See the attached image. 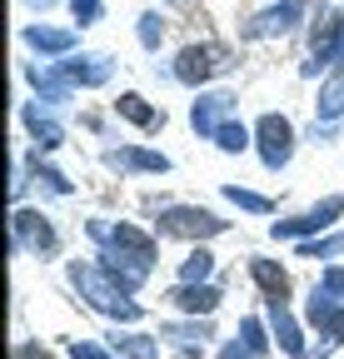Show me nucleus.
<instances>
[{"label": "nucleus", "instance_id": "f257e3e1", "mask_svg": "<svg viewBox=\"0 0 344 359\" xmlns=\"http://www.w3.org/2000/svg\"><path fill=\"white\" fill-rule=\"evenodd\" d=\"M90 235L95 240H110V280L120 290H135L145 275H150V264H155V240L145 230H135V224H120V230H105V224H90Z\"/></svg>", "mask_w": 344, "mask_h": 359}, {"label": "nucleus", "instance_id": "f03ea898", "mask_svg": "<svg viewBox=\"0 0 344 359\" xmlns=\"http://www.w3.org/2000/svg\"><path fill=\"white\" fill-rule=\"evenodd\" d=\"M70 280H75V290L90 299V309H100V314H110V320H140V304L135 299H125V290L110 280V269H100V264H70Z\"/></svg>", "mask_w": 344, "mask_h": 359}, {"label": "nucleus", "instance_id": "7ed1b4c3", "mask_svg": "<svg viewBox=\"0 0 344 359\" xmlns=\"http://www.w3.org/2000/svg\"><path fill=\"white\" fill-rule=\"evenodd\" d=\"M220 230H225V219H214L200 205H175V210L160 215V235H170V240H209Z\"/></svg>", "mask_w": 344, "mask_h": 359}, {"label": "nucleus", "instance_id": "20e7f679", "mask_svg": "<svg viewBox=\"0 0 344 359\" xmlns=\"http://www.w3.org/2000/svg\"><path fill=\"white\" fill-rule=\"evenodd\" d=\"M230 65H235V60H230L225 45H185L180 60H175V80H185V85H205L209 75H220V70H230Z\"/></svg>", "mask_w": 344, "mask_h": 359}, {"label": "nucleus", "instance_id": "39448f33", "mask_svg": "<svg viewBox=\"0 0 344 359\" xmlns=\"http://www.w3.org/2000/svg\"><path fill=\"white\" fill-rule=\"evenodd\" d=\"M254 135H260V160H265L270 170H284L289 155H294V125H289L284 115H265Z\"/></svg>", "mask_w": 344, "mask_h": 359}, {"label": "nucleus", "instance_id": "423d86ee", "mask_svg": "<svg viewBox=\"0 0 344 359\" xmlns=\"http://www.w3.org/2000/svg\"><path fill=\"white\" fill-rule=\"evenodd\" d=\"M334 215H344V195H329L324 205H315L310 215H299V219H280V224H275V240H294V235H315V230H324V224H329Z\"/></svg>", "mask_w": 344, "mask_h": 359}, {"label": "nucleus", "instance_id": "0eeeda50", "mask_svg": "<svg viewBox=\"0 0 344 359\" xmlns=\"http://www.w3.org/2000/svg\"><path fill=\"white\" fill-rule=\"evenodd\" d=\"M310 325H315L329 344H339V339H344V304H339V299H329L319 285H315V294H310Z\"/></svg>", "mask_w": 344, "mask_h": 359}, {"label": "nucleus", "instance_id": "6e6552de", "mask_svg": "<svg viewBox=\"0 0 344 359\" xmlns=\"http://www.w3.org/2000/svg\"><path fill=\"white\" fill-rule=\"evenodd\" d=\"M15 240L35 255H50L55 250V230H50V219L46 215H35V210H20L15 215Z\"/></svg>", "mask_w": 344, "mask_h": 359}, {"label": "nucleus", "instance_id": "1a4fd4ad", "mask_svg": "<svg viewBox=\"0 0 344 359\" xmlns=\"http://www.w3.org/2000/svg\"><path fill=\"white\" fill-rule=\"evenodd\" d=\"M230 110H235V95H230V90H214V95H200V100H195L190 120H195V130H200V135H214V130L225 125V115H230Z\"/></svg>", "mask_w": 344, "mask_h": 359}, {"label": "nucleus", "instance_id": "9d476101", "mask_svg": "<svg viewBox=\"0 0 344 359\" xmlns=\"http://www.w3.org/2000/svg\"><path fill=\"white\" fill-rule=\"evenodd\" d=\"M270 325H275V339L284 344V354L305 359V344H299V325H294V314L284 309V299H270Z\"/></svg>", "mask_w": 344, "mask_h": 359}, {"label": "nucleus", "instance_id": "9b49d317", "mask_svg": "<svg viewBox=\"0 0 344 359\" xmlns=\"http://www.w3.org/2000/svg\"><path fill=\"white\" fill-rule=\"evenodd\" d=\"M249 275H254V285H260L270 299H289V275L275 259H249Z\"/></svg>", "mask_w": 344, "mask_h": 359}, {"label": "nucleus", "instance_id": "f8f14e48", "mask_svg": "<svg viewBox=\"0 0 344 359\" xmlns=\"http://www.w3.org/2000/svg\"><path fill=\"white\" fill-rule=\"evenodd\" d=\"M170 299H175L185 314H209L214 304H220V290H214V285H180Z\"/></svg>", "mask_w": 344, "mask_h": 359}, {"label": "nucleus", "instance_id": "ddd939ff", "mask_svg": "<svg viewBox=\"0 0 344 359\" xmlns=\"http://www.w3.org/2000/svg\"><path fill=\"white\" fill-rule=\"evenodd\" d=\"M25 40L35 45V50H46V55H65L70 45H75V35H70V30H46V25H30V30H25Z\"/></svg>", "mask_w": 344, "mask_h": 359}, {"label": "nucleus", "instance_id": "4468645a", "mask_svg": "<svg viewBox=\"0 0 344 359\" xmlns=\"http://www.w3.org/2000/svg\"><path fill=\"white\" fill-rule=\"evenodd\" d=\"M115 110L130 120V125H140V130H155V125H160V110H155V105H145V95H120V100H115Z\"/></svg>", "mask_w": 344, "mask_h": 359}, {"label": "nucleus", "instance_id": "2eb2a0df", "mask_svg": "<svg viewBox=\"0 0 344 359\" xmlns=\"http://www.w3.org/2000/svg\"><path fill=\"white\" fill-rule=\"evenodd\" d=\"M299 11H305L299 0H284V6L265 11V15H260V25H254V35H275V30H289V25L299 20Z\"/></svg>", "mask_w": 344, "mask_h": 359}, {"label": "nucleus", "instance_id": "dca6fc26", "mask_svg": "<svg viewBox=\"0 0 344 359\" xmlns=\"http://www.w3.org/2000/svg\"><path fill=\"white\" fill-rule=\"evenodd\" d=\"M344 115V65L329 75V85L319 90V120H339Z\"/></svg>", "mask_w": 344, "mask_h": 359}, {"label": "nucleus", "instance_id": "f3484780", "mask_svg": "<svg viewBox=\"0 0 344 359\" xmlns=\"http://www.w3.org/2000/svg\"><path fill=\"white\" fill-rule=\"evenodd\" d=\"M110 165H130V170H170V160L165 155H155V150H110Z\"/></svg>", "mask_w": 344, "mask_h": 359}, {"label": "nucleus", "instance_id": "a211bd4d", "mask_svg": "<svg viewBox=\"0 0 344 359\" xmlns=\"http://www.w3.org/2000/svg\"><path fill=\"white\" fill-rule=\"evenodd\" d=\"M25 125H30V135H35V140L46 145V150H55V145L65 140V135H60V125H55L50 115H40V110H25Z\"/></svg>", "mask_w": 344, "mask_h": 359}, {"label": "nucleus", "instance_id": "6ab92c4d", "mask_svg": "<svg viewBox=\"0 0 344 359\" xmlns=\"http://www.w3.org/2000/svg\"><path fill=\"white\" fill-rule=\"evenodd\" d=\"M115 354H120V359H155L160 344H155L150 334H120V339H115Z\"/></svg>", "mask_w": 344, "mask_h": 359}, {"label": "nucleus", "instance_id": "aec40b11", "mask_svg": "<svg viewBox=\"0 0 344 359\" xmlns=\"http://www.w3.org/2000/svg\"><path fill=\"white\" fill-rule=\"evenodd\" d=\"M70 85H100L105 75H110V60H95V65H80V60H65V70H60Z\"/></svg>", "mask_w": 344, "mask_h": 359}, {"label": "nucleus", "instance_id": "412c9836", "mask_svg": "<svg viewBox=\"0 0 344 359\" xmlns=\"http://www.w3.org/2000/svg\"><path fill=\"white\" fill-rule=\"evenodd\" d=\"M209 269H214V255H209V250H195V255L185 259V269H180V285H205Z\"/></svg>", "mask_w": 344, "mask_h": 359}, {"label": "nucleus", "instance_id": "4be33fe9", "mask_svg": "<svg viewBox=\"0 0 344 359\" xmlns=\"http://www.w3.org/2000/svg\"><path fill=\"white\" fill-rule=\"evenodd\" d=\"M214 145H220L225 155H240V150L249 145V130H245V125H235V120H225L220 130H214Z\"/></svg>", "mask_w": 344, "mask_h": 359}, {"label": "nucleus", "instance_id": "5701e85b", "mask_svg": "<svg viewBox=\"0 0 344 359\" xmlns=\"http://www.w3.org/2000/svg\"><path fill=\"white\" fill-rule=\"evenodd\" d=\"M344 250V235H329V240H305L299 245V255L305 259H329V255H339Z\"/></svg>", "mask_w": 344, "mask_h": 359}, {"label": "nucleus", "instance_id": "b1692460", "mask_svg": "<svg viewBox=\"0 0 344 359\" xmlns=\"http://www.w3.org/2000/svg\"><path fill=\"white\" fill-rule=\"evenodd\" d=\"M225 195H230L240 210H254V215H265V210H270V200H265V195H254V190H240V185H225Z\"/></svg>", "mask_w": 344, "mask_h": 359}, {"label": "nucleus", "instance_id": "393cba45", "mask_svg": "<svg viewBox=\"0 0 344 359\" xmlns=\"http://www.w3.org/2000/svg\"><path fill=\"white\" fill-rule=\"evenodd\" d=\"M170 339H180V344H205L209 339V325H165Z\"/></svg>", "mask_w": 344, "mask_h": 359}, {"label": "nucleus", "instance_id": "a878e982", "mask_svg": "<svg viewBox=\"0 0 344 359\" xmlns=\"http://www.w3.org/2000/svg\"><path fill=\"white\" fill-rule=\"evenodd\" d=\"M240 339H245L254 354H260V349H265V330H260V320H245V325H240Z\"/></svg>", "mask_w": 344, "mask_h": 359}, {"label": "nucleus", "instance_id": "bb28decb", "mask_svg": "<svg viewBox=\"0 0 344 359\" xmlns=\"http://www.w3.org/2000/svg\"><path fill=\"white\" fill-rule=\"evenodd\" d=\"M70 11L80 25H90V20H100V0H70Z\"/></svg>", "mask_w": 344, "mask_h": 359}, {"label": "nucleus", "instance_id": "cd10ccee", "mask_svg": "<svg viewBox=\"0 0 344 359\" xmlns=\"http://www.w3.org/2000/svg\"><path fill=\"white\" fill-rule=\"evenodd\" d=\"M319 290H324L329 299H344V269H324V280H319Z\"/></svg>", "mask_w": 344, "mask_h": 359}, {"label": "nucleus", "instance_id": "c85d7f7f", "mask_svg": "<svg viewBox=\"0 0 344 359\" xmlns=\"http://www.w3.org/2000/svg\"><path fill=\"white\" fill-rule=\"evenodd\" d=\"M140 40L150 45V50L160 45V15H140Z\"/></svg>", "mask_w": 344, "mask_h": 359}, {"label": "nucleus", "instance_id": "c756f323", "mask_svg": "<svg viewBox=\"0 0 344 359\" xmlns=\"http://www.w3.org/2000/svg\"><path fill=\"white\" fill-rule=\"evenodd\" d=\"M70 359H115V354H105L100 344H70Z\"/></svg>", "mask_w": 344, "mask_h": 359}, {"label": "nucleus", "instance_id": "7c9ffc66", "mask_svg": "<svg viewBox=\"0 0 344 359\" xmlns=\"http://www.w3.org/2000/svg\"><path fill=\"white\" fill-rule=\"evenodd\" d=\"M249 354H254V349H249V344H230V349H225V354H220V359H249Z\"/></svg>", "mask_w": 344, "mask_h": 359}, {"label": "nucleus", "instance_id": "2f4dec72", "mask_svg": "<svg viewBox=\"0 0 344 359\" xmlns=\"http://www.w3.org/2000/svg\"><path fill=\"white\" fill-rule=\"evenodd\" d=\"M15 359H46V349H35V344H20V349H15Z\"/></svg>", "mask_w": 344, "mask_h": 359}]
</instances>
